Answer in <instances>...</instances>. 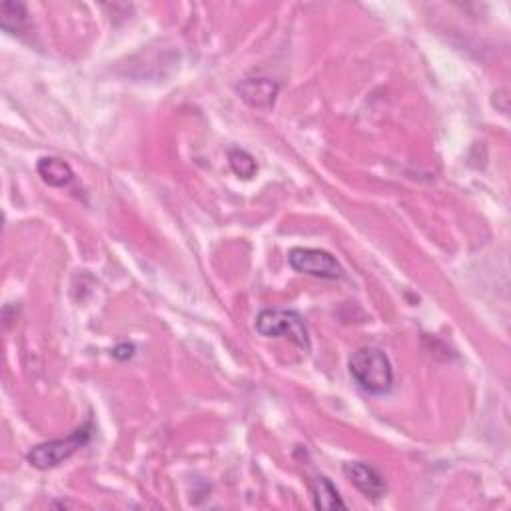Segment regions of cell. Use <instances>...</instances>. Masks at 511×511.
Returning <instances> with one entry per match:
<instances>
[{"mask_svg": "<svg viewBox=\"0 0 511 511\" xmlns=\"http://www.w3.org/2000/svg\"><path fill=\"white\" fill-rule=\"evenodd\" d=\"M348 368L353 381L371 396L388 394L394 386V368L386 352L378 348H360L352 353Z\"/></svg>", "mask_w": 511, "mask_h": 511, "instance_id": "1", "label": "cell"}, {"mask_svg": "<svg viewBox=\"0 0 511 511\" xmlns=\"http://www.w3.org/2000/svg\"><path fill=\"white\" fill-rule=\"evenodd\" d=\"M256 332L264 338H286L304 352H310V332L306 322L294 310H264L256 318Z\"/></svg>", "mask_w": 511, "mask_h": 511, "instance_id": "2", "label": "cell"}, {"mask_svg": "<svg viewBox=\"0 0 511 511\" xmlns=\"http://www.w3.org/2000/svg\"><path fill=\"white\" fill-rule=\"evenodd\" d=\"M343 474L366 497L380 499L386 496V479L376 468L363 464V461H348L343 464Z\"/></svg>", "mask_w": 511, "mask_h": 511, "instance_id": "5", "label": "cell"}, {"mask_svg": "<svg viewBox=\"0 0 511 511\" xmlns=\"http://www.w3.org/2000/svg\"><path fill=\"white\" fill-rule=\"evenodd\" d=\"M288 262L296 272L308 274V276L313 278H322V280L343 278V268L340 266V262L326 250L294 248L288 254Z\"/></svg>", "mask_w": 511, "mask_h": 511, "instance_id": "4", "label": "cell"}, {"mask_svg": "<svg viewBox=\"0 0 511 511\" xmlns=\"http://www.w3.org/2000/svg\"><path fill=\"white\" fill-rule=\"evenodd\" d=\"M132 353H134V346H130V343H122V346H118L112 352V356L118 360H126V358H130Z\"/></svg>", "mask_w": 511, "mask_h": 511, "instance_id": "11", "label": "cell"}, {"mask_svg": "<svg viewBox=\"0 0 511 511\" xmlns=\"http://www.w3.org/2000/svg\"><path fill=\"white\" fill-rule=\"evenodd\" d=\"M228 162H230V169L234 170V174H238L244 180H250L252 176L258 172V164H256L254 156L246 150H240V149L230 150Z\"/></svg>", "mask_w": 511, "mask_h": 511, "instance_id": "10", "label": "cell"}, {"mask_svg": "<svg viewBox=\"0 0 511 511\" xmlns=\"http://www.w3.org/2000/svg\"><path fill=\"white\" fill-rule=\"evenodd\" d=\"M312 497L313 506L318 509H346L338 489L333 487L332 481L328 477H316L312 486Z\"/></svg>", "mask_w": 511, "mask_h": 511, "instance_id": "9", "label": "cell"}, {"mask_svg": "<svg viewBox=\"0 0 511 511\" xmlns=\"http://www.w3.org/2000/svg\"><path fill=\"white\" fill-rule=\"evenodd\" d=\"M36 169H38V174H41V178L48 186H54V188H64V186H68L74 180V172L71 166L61 159H54V156L43 159L41 162H38Z\"/></svg>", "mask_w": 511, "mask_h": 511, "instance_id": "8", "label": "cell"}, {"mask_svg": "<svg viewBox=\"0 0 511 511\" xmlns=\"http://www.w3.org/2000/svg\"><path fill=\"white\" fill-rule=\"evenodd\" d=\"M0 26L8 34H24L31 28V14L26 5L13 3V0L0 5Z\"/></svg>", "mask_w": 511, "mask_h": 511, "instance_id": "7", "label": "cell"}, {"mask_svg": "<svg viewBox=\"0 0 511 511\" xmlns=\"http://www.w3.org/2000/svg\"><path fill=\"white\" fill-rule=\"evenodd\" d=\"M238 92L248 106L258 108V111H270L276 102L280 86L270 78H248L238 84Z\"/></svg>", "mask_w": 511, "mask_h": 511, "instance_id": "6", "label": "cell"}, {"mask_svg": "<svg viewBox=\"0 0 511 511\" xmlns=\"http://www.w3.org/2000/svg\"><path fill=\"white\" fill-rule=\"evenodd\" d=\"M91 438H92V424L91 421H86L84 426L76 428L68 438L53 439L46 441V444L33 448L28 451L26 461L41 471L58 468L61 464H64L66 459H71L76 451H81L88 441H91Z\"/></svg>", "mask_w": 511, "mask_h": 511, "instance_id": "3", "label": "cell"}]
</instances>
